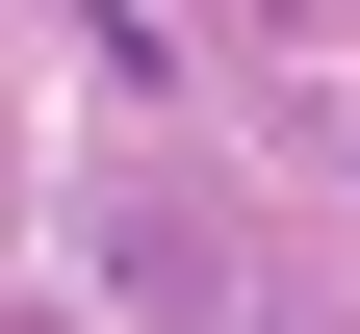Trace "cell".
Wrapping results in <instances>:
<instances>
[{
  "label": "cell",
  "mask_w": 360,
  "mask_h": 334,
  "mask_svg": "<svg viewBox=\"0 0 360 334\" xmlns=\"http://www.w3.org/2000/svg\"><path fill=\"white\" fill-rule=\"evenodd\" d=\"M206 334H232V309H206Z\"/></svg>",
  "instance_id": "cell-1"
}]
</instances>
